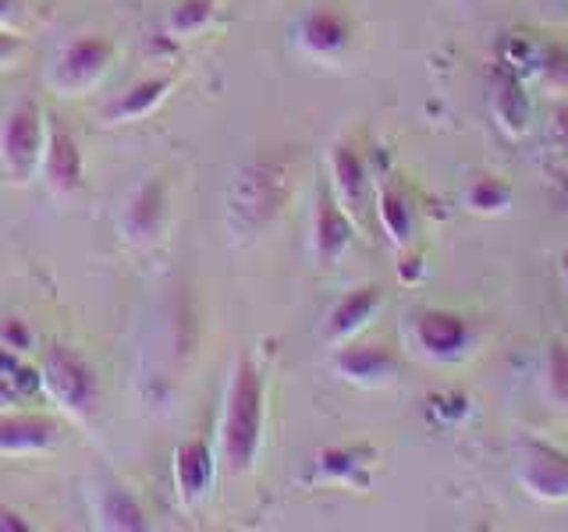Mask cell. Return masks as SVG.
I'll return each instance as SVG.
<instances>
[{"label":"cell","mask_w":568,"mask_h":532,"mask_svg":"<svg viewBox=\"0 0 568 532\" xmlns=\"http://www.w3.org/2000/svg\"><path fill=\"white\" fill-rule=\"evenodd\" d=\"M263 440V377L256 362L242 355L231 372L227 405L221 419V454L231 472H248Z\"/></svg>","instance_id":"cell-1"},{"label":"cell","mask_w":568,"mask_h":532,"mask_svg":"<svg viewBox=\"0 0 568 532\" xmlns=\"http://www.w3.org/2000/svg\"><path fill=\"white\" fill-rule=\"evenodd\" d=\"M284 192H288V171H284L281 160H253V164H245L227 188L231 227L245 231V235L266 227L277 217Z\"/></svg>","instance_id":"cell-2"},{"label":"cell","mask_w":568,"mask_h":532,"mask_svg":"<svg viewBox=\"0 0 568 532\" xmlns=\"http://www.w3.org/2000/svg\"><path fill=\"white\" fill-rule=\"evenodd\" d=\"M40 377H43L47 395L58 405H64L68 412L79 416V419H85L97 408V401H100L97 369L89 366V359H85L82 351L68 348V345H50L43 351Z\"/></svg>","instance_id":"cell-3"},{"label":"cell","mask_w":568,"mask_h":532,"mask_svg":"<svg viewBox=\"0 0 568 532\" xmlns=\"http://www.w3.org/2000/svg\"><path fill=\"white\" fill-rule=\"evenodd\" d=\"M47 146V121H43V106L40 103H18L8 114L4 129H0V156L14 177H32L36 164L43 160Z\"/></svg>","instance_id":"cell-4"},{"label":"cell","mask_w":568,"mask_h":532,"mask_svg":"<svg viewBox=\"0 0 568 532\" xmlns=\"http://www.w3.org/2000/svg\"><path fill=\"white\" fill-rule=\"evenodd\" d=\"M114 61V43L103 35H75L58 58L53 68V85L68 89V93H85L89 85H97L106 68Z\"/></svg>","instance_id":"cell-5"},{"label":"cell","mask_w":568,"mask_h":532,"mask_svg":"<svg viewBox=\"0 0 568 532\" xmlns=\"http://www.w3.org/2000/svg\"><path fill=\"white\" fill-rule=\"evenodd\" d=\"M168 224V182L164 177H146L135 195L124 206V238L135 242V245H150L160 238V231Z\"/></svg>","instance_id":"cell-6"},{"label":"cell","mask_w":568,"mask_h":532,"mask_svg":"<svg viewBox=\"0 0 568 532\" xmlns=\"http://www.w3.org/2000/svg\"><path fill=\"white\" fill-rule=\"evenodd\" d=\"M43 177L53 195H75L82 188V150L64 124L53 121L43 146Z\"/></svg>","instance_id":"cell-7"},{"label":"cell","mask_w":568,"mask_h":532,"mask_svg":"<svg viewBox=\"0 0 568 532\" xmlns=\"http://www.w3.org/2000/svg\"><path fill=\"white\" fill-rule=\"evenodd\" d=\"M61 440V426L40 412H0V454H40Z\"/></svg>","instance_id":"cell-8"},{"label":"cell","mask_w":568,"mask_h":532,"mask_svg":"<svg viewBox=\"0 0 568 532\" xmlns=\"http://www.w3.org/2000/svg\"><path fill=\"white\" fill-rule=\"evenodd\" d=\"M213 483V451L210 443L192 437L174 451V487L185 504H195Z\"/></svg>","instance_id":"cell-9"},{"label":"cell","mask_w":568,"mask_h":532,"mask_svg":"<svg viewBox=\"0 0 568 532\" xmlns=\"http://www.w3.org/2000/svg\"><path fill=\"white\" fill-rule=\"evenodd\" d=\"M352 242V224L342 203H334L331 195H320L316 203V256L324 266H334L337 256L345 253Z\"/></svg>","instance_id":"cell-10"},{"label":"cell","mask_w":568,"mask_h":532,"mask_svg":"<svg viewBox=\"0 0 568 532\" xmlns=\"http://www.w3.org/2000/svg\"><path fill=\"white\" fill-rule=\"evenodd\" d=\"M97 514H100V525L111 529V532H142V529H150L146 511H142V504L124 487H103L100 497H97Z\"/></svg>","instance_id":"cell-11"},{"label":"cell","mask_w":568,"mask_h":532,"mask_svg":"<svg viewBox=\"0 0 568 532\" xmlns=\"http://www.w3.org/2000/svg\"><path fill=\"white\" fill-rule=\"evenodd\" d=\"M40 387H43L40 369L29 366V362L22 359V351H11V348L0 345V405L26 401V398H32Z\"/></svg>","instance_id":"cell-12"},{"label":"cell","mask_w":568,"mask_h":532,"mask_svg":"<svg viewBox=\"0 0 568 532\" xmlns=\"http://www.w3.org/2000/svg\"><path fill=\"white\" fill-rule=\"evenodd\" d=\"M416 334H419V345L430 355H455L469 341V327L452 313H423Z\"/></svg>","instance_id":"cell-13"},{"label":"cell","mask_w":568,"mask_h":532,"mask_svg":"<svg viewBox=\"0 0 568 532\" xmlns=\"http://www.w3.org/2000/svg\"><path fill=\"white\" fill-rule=\"evenodd\" d=\"M334 366L348 380H384L387 372H395V359L381 345H352L334 355Z\"/></svg>","instance_id":"cell-14"},{"label":"cell","mask_w":568,"mask_h":532,"mask_svg":"<svg viewBox=\"0 0 568 532\" xmlns=\"http://www.w3.org/2000/svg\"><path fill=\"white\" fill-rule=\"evenodd\" d=\"M302 47L313 53H337L348 43V22L337 11H310L298 25Z\"/></svg>","instance_id":"cell-15"},{"label":"cell","mask_w":568,"mask_h":532,"mask_svg":"<svg viewBox=\"0 0 568 532\" xmlns=\"http://www.w3.org/2000/svg\"><path fill=\"white\" fill-rule=\"evenodd\" d=\"M168 89H171V79H142L135 82L132 89H124V93L106 106L103 117L106 121H135V117H146L153 106L168 96Z\"/></svg>","instance_id":"cell-16"},{"label":"cell","mask_w":568,"mask_h":532,"mask_svg":"<svg viewBox=\"0 0 568 532\" xmlns=\"http://www.w3.org/2000/svg\"><path fill=\"white\" fill-rule=\"evenodd\" d=\"M377 301H381L377 288L348 291V295L331 309V316H327V334H331V337H348L352 330H359V327L366 324V319H369V313L377 309Z\"/></svg>","instance_id":"cell-17"},{"label":"cell","mask_w":568,"mask_h":532,"mask_svg":"<svg viewBox=\"0 0 568 532\" xmlns=\"http://www.w3.org/2000/svg\"><path fill=\"white\" fill-rule=\"evenodd\" d=\"M331 167H334V188H337V203H342L348 213L359 209L363 203V164L359 156H355L348 146H334V156H331Z\"/></svg>","instance_id":"cell-18"},{"label":"cell","mask_w":568,"mask_h":532,"mask_svg":"<svg viewBox=\"0 0 568 532\" xmlns=\"http://www.w3.org/2000/svg\"><path fill=\"white\" fill-rule=\"evenodd\" d=\"M381 217H384V227L390 231V238H395V242H405L408 238V224H413V213H408L405 200H402L395 188H384V195H381Z\"/></svg>","instance_id":"cell-19"},{"label":"cell","mask_w":568,"mask_h":532,"mask_svg":"<svg viewBox=\"0 0 568 532\" xmlns=\"http://www.w3.org/2000/svg\"><path fill=\"white\" fill-rule=\"evenodd\" d=\"M210 18H213V0H185V4L174 8L171 29L178 35H189V32H200L210 22Z\"/></svg>","instance_id":"cell-20"},{"label":"cell","mask_w":568,"mask_h":532,"mask_svg":"<svg viewBox=\"0 0 568 532\" xmlns=\"http://www.w3.org/2000/svg\"><path fill=\"white\" fill-rule=\"evenodd\" d=\"M532 469H540L532 475V487L540 493H568V461L547 454V461H532Z\"/></svg>","instance_id":"cell-21"},{"label":"cell","mask_w":568,"mask_h":532,"mask_svg":"<svg viewBox=\"0 0 568 532\" xmlns=\"http://www.w3.org/2000/svg\"><path fill=\"white\" fill-rule=\"evenodd\" d=\"M316 466H320V472H324V475L337 479V475H352L355 469L363 466V461H359V448H331V451L320 454Z\"/></svg>","instance_id":"cell-22"},{"label":"cell","mask_w":568,"mask_h":532,"mask_svg":"<svg viewBox=\"0 0 568 532\" xmlns=\"http://www.w3.org/2000/svg\"><path fill=\"white\" fill-rule=\"evenodd\" d=\"M0 341H4V348H11V351H29L32 334L22 319H8V324L0 327Z\"/></svg>","instance_id":"cell-23"},{"label":"cell","mask_w":568,"mask_h":532,"mask_svg":"<svg viewBox=\"0 0 568 532\" xmlns=\"http://www.w3.org/2000/svg\"><path fill=\"white\" fill-rule=\"evenodd\" d=\"M473 203L479 206V209H497L505 203V188L501 185H494V182H479L476 188H473Z\"/></svg>","instance_id":"cell-24"},{"label":"cell","mask_w":568,"mask_h":532,"mask_svg":"<svg viewBox=\"0 0 568 532\" xmlns=\"http://www.w3.org/2000/svg\"><path fill=\"white\" fill-rule=\"evenodd\" d=\"M18 50H22V40L0 29V68H4L8 61H14V53H18Z\"/></svg>","instance_id":"cell-25"},{"label":"cell","mask_w":568,"mask_h":532,"mask_svg":"<svg viewBox=\"0 0 568 532\" xmlns=\"http://www.w3.org/2000/svg\"><path fill=\"white\" fill-rule=\"evenodd\" d=\"M0 532H29V522H22V514L11 508H0Z\"/></svg>","instance_id":"cell-26"},{"label":"cell","mask_w":568,"mask_h":532,"mask_svg":"<svg viewBox=\"0 0 568 532\" xmlns=\"http://www.w3.org/2000/svg\"><path fill=\"white\" fill-rule=\"evenodd\" d=\"M14 11V0H0V18H8Z\"/></svg>","instance_id":"cell-27"},{"label":"cell","mask_w":568,"mask_h":532,"mask_svg":"<svg viewBox=\"0 0 568 532\" xmlns=\"http://www.w3.org/2000/svg\"><path fill=\"white\" fill-rule=\"evenodd\" d=\"M558 129H561V132L568 135V106H565V111L558 114Z\"/></svg>","instance_id":"cell-28"},{"label":"cell","mask_w":568,"mask_h":532,"mask_svg":"<svg viewBox=\"0 0 568 532\" xmlns=\"http://www.w3.org/2000/svg\"><path fill=\"white\" fill-rule=\"evenodd\" d=\"M565 270H568V256H565Z\"/></svg>","instance_id":"cell-29"}]
</instances>
